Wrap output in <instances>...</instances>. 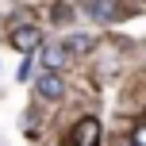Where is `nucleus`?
Instances as JSON below:
<instances>
[{
    "mask_svg": "<svg viewBox=\"0 0 146 146\" xmlns=\"http://www.w3.org/2000/svg\"><path fill=\"white\" fill-rule=\"evenodd\" d=\"M96 142H100V119H92V115L77 119L69 131V146H96Z\"/></svg>",
    "mask_w": 146,
    "mask_h": 146,
    "instance_id": "f257e3e1",
    "label": "nucleus"
},
{
    "mask_svg": "<svg viewBox=\"0 0 146 146\" xmlns=\"http://www.w3.org/2000/svg\"><path fill=\"white\" fill-rule=\"evenodd\" d=\"M35 88H38V100H62V96H66V81H62L58 69H46Z\"/></svg>",
    "mask_w": 146,
    "mask_h": 146,
    "instance_id": "f03ea898",
    "label": "nucleus"
},
{
    "mask_svg": "<svg viewBox=\"0 0 146 146\" xmlns=\"http://www.w3.org/2000/svg\"><path fill=\"white\" fill-rule=\"evenodd\" d=\"M38 42H42V31L31 27V23H23V27H15V31H12V46H15L19 54H31Z\"/></svg>",
    "mask_w": 146,
    "mask_h": 146,
    "instance_id": "7ed1b4c3",
    "label": "nucleus"
},
{
    "mask_svg": "<svg viewBox=\"0 0 146 146\" xmlns=\"http://www.w3.org/2000/svg\"><path fill=\"white\" fill-rule=\"evenodd\" d=\"M88 12H92L100 23H111V19H119V15H123V8H119L115 0H92V4H88Z\"/></svg>",
    "mask_w": 146,
    "mask_h": 146,
    "instance_id": "20e7f679",
    "label": "nucleus"
},
{
    "mask_svg": "<svg viewBox=\"0 0 146 146\" xmlns=\"http://www.w3.org/2000/svg\"><path fill=\"white\" fill-rule=\"evenodd\" d=\"M38 46H42V42H38ZM66 50H62V42H46L42 46V66L46 69H62V66H66Z\"/></svg>",
    "mask_w": 146,
    "mask_h": 146,
    "instance_id": "39448f33",
    "label": "nucleus"
},
{
    "mask_svg": "<svg viewBox=\"0 0 146 146\" xmlns=\"http://www.w3.org/2000/svg\"><path fill=\"white\" fill-rule=\"evenodd\" d=\"M62 50L73 54V58H81V54H88V50H92V38H88V35H69L66 42H62Z\"/></svg>",
    "mask_w": 146,
    "mask_h": 146,
    "instance_id": "423d86ee",
    "label": "nucleus"
},
{
    "mask_svg": "<svg viewBox=\"0 0 146 146\" xmlns=\"http://www.w3.org/2000/svg\"><path fill=\"white\" fill-rule=\"evenodd\" d=\"M131 146H146V123L142 119H135V127H131Z\"/></svg>",
    "mask_w": 146,
    "mask_h": 146,
    "instance_id": "0eeeda50",
    "label": "nucleus"
},
{
    "mask_svg": "<svg viewBox=\"0 0 146 146\" xmlns=\"http://www.w3.org/2000/svg\"><path fill=\"white\" fill-rule=\"evenodd\" d=\"M27 73H31V58L23 54V62H19V73H15V77H19V81H27Z\"/></svg>",
    "mask_w": 146,
    "mask_h": 146,
    "instance_id": "6e6552de",
    "label": "nucleus"
}]
</instances>
